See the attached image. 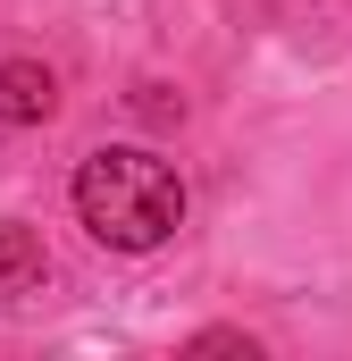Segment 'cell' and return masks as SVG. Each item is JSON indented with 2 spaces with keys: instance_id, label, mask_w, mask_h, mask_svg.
Returning <instances> with one entry per match:
<instances>
[{
  "instance_id": "6da1fadb",
  "label": "cell",
  "mask_w": 352,
  "mask_h": 361,
  "mask_svg": "<svg viewBox=\"0 0 352 361\" xmlns=\"http://www.w3.org/2000/svg\"><path fill=\"white\" fill-rule=\"evenodd\" d=\"M76 219L109 252H151L184 227V177L143 143H109L76 169Z\"/></svg>"
},
{
  "instance_id": "7a4b0ae2",
  "label": "cell",
  "mask_w": 352,
  "mask_h": 361,
  "mask_svg": "<svg viewBox=\"0 0 352 361\" xmlns=\"http://www.w3.org/2000/svg\"><path fill=\"white\" fill-rule=\"evenodd\" d=\"M51 109H59L51 68H34V59H8V68H0V118H8V126H42Z\"/></svg>"
},
{
  "instance_id": "3957f363",
  "label": "cell",
  "mask_w": 352,
  "mask_h": 361,
  "mask_svg": "<svg viewBox=\"0 0 352 361\" xmlns=\"http://www.w3.org/2000/svg\"><path fill=\"white\" fill-rule=\"evenodd\" d=\"M42 277V244H34V227H0V294H25Z\"/></svg>"
}]
</instances>
